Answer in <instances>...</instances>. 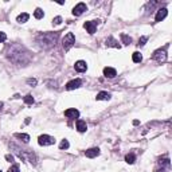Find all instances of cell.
<instances>
[{"instance_id": "cell-1", "label": "cell", "mask_w": 172, "mask_h": 172, "mask_svg": "<svg viewBox=\"0 0 172 172\" xmlns=\"http://www.w3.org/2000/svg\"><path fill=\"white\" fill-rule=\"evenodd\" d=\"M7 57H8V59L15 63V65H26V63H28L30 59H31L30 53L27 51L26 47L22 45L9 46V49L7 50Z\"/></svg>"}, {"instance_id": "cell-2", "label": "cell", "mask_w": 172, "mask_h": 172, "mask_svg": "<svg viewBox=\"0 0 172 172\" xmlns=\"http://www.w3.org/2000/svg\"><path fill=\"white\" fill-rule=\"evenodd\" d=\"M57 39H58V32H43L38 35L36 43L42 49H50V47H53L55 45Z\"/></svg>"}, {"instance_id": "cell-3", "label": "cell", "mask_w": 172, "mask_h": 172, "mask_svg": "<svg viewBox=\"0 0 172 172\" xmlns=\"http://www.w3.org/2000/svg\"><path fill=\"white\" fill-rule=\"evenodd\" d=\"M74 43H75V38H74V34H73V32L66 34L65 38H63V42H62L63 49H65V50H69L70 47H73V46H74Z\"/></svg>"}, {"instance_id": "cell-4", "label": "cell", "mask_w": 172, "mask_h": 172, "mask_svg": "<svg viewBox=\"0 0 172 172\" xmlns=\"http://www.w3.org/2000/svg\"><path fill=\"white\" fill-rule=\"evenodd\" d=\"M38 143H39V145H42V147L53 145V144L55 143V139L51 136H49V134H43V136H40L38 139Z\"/></svg>"}, {"instance_id": "cell-5", "label": "cell", "mask_w": 172, "mask_h": 172, "mask_svg": "<svg viewBox=\"0 0 172 172\" xmlns=\"http://www.w3.org/2000/svg\"><path fill=\"white\" fill-rule=\"evenodd\" d=\"M152 58L155 59V60H157V62H164V60L167 59V53H166V50H161V49H159V50H156V51L153 53V57Z\"/></svg>"}, {"instance_id": "cell-6", "label": "cell", "mask_w": 172, "mask_h": 172, "mask_svg": "<svg viewBox=\"0 0 172 172\" xmlns=\"http://www.w3.org/2000/svg\"><path fill=\"white\" fill-rule=\"evenodd\" d=\"M97 24H98V20H90V22H86L83 27L89 34H94L97 30Z\"/></svg>"}, {"instance_id": "cell-7", "label": "cell", "mask_w": 172, "mask_h": 172, "mask_svg": "<svg viewBox=\"0 0 172 172\" xmlns=\"http://www.w3.org/2000/svg\"><path fill=\"white\" fill-rule=\"evenodd\" d=\"M86 4L85 3H79V4H77L75 7H74V9H73V13L75 16H79V15H82L83 12L86 11Z\"/></svg>"}, {"instance_id": "cell-8", "label": "cell", "mask_w": 172, "mask_h": 172, "mask_svg": "<svg viewBox=\"0 0 172 172\" xmlns=\"http://www.w3.org/2000/svg\"><path fill=\"white\" fill-rule=\"evenodd\" d=\"M81 85H82V81L81 79H73L66 85V89L67 90H74V89H78Z\"/></svg>"}, {"instance_id": "cell-9", "label": "cell", "mask_w": 172, "mask_h": 172, "mask_svg": "<svg viewBox=\"0 0 172 172\" xmlns=\"http://www.w3.org/2000/svg\"><path fill=\"white\" fill-rule=\"evenodd\" d=\"M65 116L67 119H78L79 112L77 109H67V110H65Z\"/></svg>"}, {"instance_id": "cell-10", "label": "cell", "mask_w": 172, "mask_h": 172, "mask_svg": "<svg viewBox=\"0 0 172 172\" xmlns=\"http://www.w3.org/2000/svg\"><path fill=\"white\" fill-rule=\"evenodd\" d=\"M104 75H105L106 78H114V77L117 75V71L113 67H105V69H104Z\"/></svg>"}, {"instance_id": "cell-11", "label": "cell", "mask_w": 172, "mask_h": 172, "mask_svg": "<svg viewBox=\"0 0 172 172\" xmlns=\"http://www.w3.org/2000/svg\"><path fill=\"white\" fill-rule=\"evenodd\" d=\"M86 157H89V159H93V157H97L100 155V149L98 148H90V149H87L86 152Z\"/></svg>"}, {"instance_id": "cell-12", "label": "cell", "mask_w": 172, "mask_h": 172, "mask_svg": "<svg viewBox=\"0 0 172 172\" xmlns=\"http://www.w3.org/2000/svg\"><path fill=\"white\" fill-rule=\"evenodd\" d=\"M75 70L77 71H79V73H83V71H86V69H87V65H86V62L85 60H78V62H75Z\"/></svg>"}, {"instance_id": "cell-13", "label": "cell", "mask_w": 172, "mask_h": 172, "mask_svg": "<svg viewBox=\"0 0 172 172\" xmlns=\"http://www.w3.org/2000/svg\"><path fill=\"white\" fill-rule=\"evenodd\" d=\"M167 13H168L167 8H160L159 11H157V13H156V22H161V20L167 16Z\"/></svg>"}, {"instance_id": "cell-14", "label": "cell", "mask_w": 172, "mask_h": 172, "mask_svg": "<svg viewBox=\"0 0 172 172\" xmlns=\"http://www.w3.org/2000/svg\"><path fill=\"white\" fill-rule=\"evenodd\" d=\"M105 45L108 46V47H116V49H120V45H119V42H117L114 38H108L106 40H105Z\"/></svg>"}, {"instance_id": "cell-15", "label": "cell", "mask_w": 172, "mask_h": 172, "mask_svg": "<svg viewBox=\"0 0 172 172\" xmlns=\"http://www.w3.org/2000/svg\"><path fill=\"white\" fill-rule=\"evenodd\" d=\"M96 98H97V101H108V100H110V94L108 92H100L97 94Z\"/></svg>"}, {"instance_id": "cell-16", "label": "cell", "mask_w": 172, "mask_h": 172, "mask_svg": "<svg viewBox=\"0 0 172 172\" xmlns=\"http://www.w3.org/2000/svg\"><path fill=\"white\" fill-rule=\"evenodd\" d=\"M77 129H78V132H86L87 125H86L85 121H82V120L77 121Z\"/></svg>"}, {"instance_id": "cell-17", "label": "cell", "mask_w": 172, "mask_h": 172, "mask_svg": "<svg viewBox=\"0 0 172 172\" xmlns=\"http://www.w3.org/2000/svg\"><path fill=\"white\" fill-rule=\"evenodd\" d=\"M30 19V15L27 12H23V13H20V15L16 18V20H18V23H26L27 20Z\"/></svg>"}, {"instance_id": "cell-18", "label": "cell", "mask_w": 172, "mask_h": 172, "mask_svg": "<svg viewBox=\"0 0 172 172\" xmlns=\"http://www.w3.org/2000/svg\"><path fill=\"white\" fill-rule=\"evenodd\" d=\"M121 40H123L124 45H130V43H132V38H130L129 35H126V34H123V35H121Z\"/></svg>"}, {"instance_id": "cell-19", "label": "cell", "mask_w": 172, "mask_h": 172, "mask_svg": "<svg viewBox=\"0 0 172 172\" xmlns=\"http://www.w3.org/2000/svg\"><path fill=\"white\" fill-rule=\"evenodd\" d=\"M132 59H133V62L134 63H140L141 60H143V57H141V54L140 53H133V55H132Z\"/></svg>"}, {"instance_id": "cell-20", "label": "cell", "mask_w": 172, "mask_h": 172, "mask_svg": "<svg viewBox=\"0 0 172 172\" xmlns=\"http://www.w3.org/2000/svg\"><path fill=\"white\" fill-rule=\"evenodd\" d=\"M134 160H136V156H134V153H128L125 156V161L128 164H133Z\"/></svg>"}, {"instance_id": "cell-21", "label": "cell", "mask_w": 172, "mask_h": 172, "mask_svg": "<svg viewBox=\"0 0 172 172\" xmlns=\"http://www.w3.org/2000/svg\"><path fill=\"white\" fill-rule=\"evenodd\" d=\"M34 16H35L36 19H42L43 16H45V12H43L40 8H36L35 11H34Z\"/></svg>"}, {"instance_id": "cell-22", "label": "cell", "mask_w": 172, "mask_h": 172, "mask_svg": "<svg viewBox=\"0 0 172 172\" xmlns=\"http://www.w3.org/2000/svg\"><path fill=\"white\" fill-rule=\"evenodd\" d=\"M16 137H18V139H22L23 141H24V143H28L30 141V136L28 134H24V133H18V134H15Z\"/></svg>"}, {"instance_id": "cell-23", "label": "cell", "mask_w": 172, "mask_h": 172, "mask_svg": "<svg viewBox=\"0 0 172 172\" xmlns=\"http://www.w3.org/2000/svg\"><path fill=\"white\" fill-rule=\"evenodd\" d=\"M23 100H24V102L28 104V105H32V104H34V98H32V96H30V94H27Z\"/></svg>"}, {"instance_id": "cell-24", "label": "cell", "mask_w": 172, "mask_h": 172, "mask_svg": "<svg viewBox=\"0 0 172 172\" xmlns=\"http://www.w3.org/2000/svg\"><path fill=\"white\" fill-rule=\"evenodd\" d=\"M69 147H70V144H69V141H67V140H62V143L59 144L60 149H67Z\"/></svg>"}, {"instance_id": "cell-25", "label": "cell", "mask_w": 172, "mask_h": 172, "mask_svg": "<svg viewBox=\"0 0 172 172\" xmlns=\"http://www.w3.org/2000/svg\"><path fill=\"white\" fill-rule=\"evenodd\" d=\"M147 40H148V36H141L140 40H139V45H140V46H144Z\"/></svg>"}, {"instance_id": "cell-26", "label": "cell", "mask_w": 172, "mask_h": 172, "mask_svg": "<svg viewBox=\"0 0 172 172\" xmlns=\"http://www.w3.org/2000/svg\"><path fill=\"white\" fill-rule=\"evenodd\" d=\"M8 172H19V166L18 164H15V166H12L11 168H9Z\"/></svg>"}, {"instance_id": "cell-27", "label": "cell", "mask_w": 172, "mask_h": 172, "mask_svg": "<svg viewBox=\"0 0 172 172\" xmlns=\"http://www.w3.org/2000/svg\"><path fill=\"white\" fill-rule=\"evenodd\" d=\"M53 22H54V24H57V26H58V24H60V23H62V18H60V16H57V18L54 19Z\"/></svg>"}, {"instance_id": "cell-28", "label": "cell", "mask_w": 172, "mask_h": 172, "mask_svg": "<svg viewBox=\"0 0 172 172\" xmlns=\"http://www.w3.org/2000/svg\"><path fill=\"white\" fill-rule=\"evenodd\" d=\"M7 40V35L4 32H0V43H3V42H5Z\"/></svg>"}, {"instance_id": "cell-29", "label": "cell", "mask_w": 172, "mask_h": 172, "mask_svg": "<svg viewBox=\"0 0 172 172\" xmlns=\"http://www.w3.org/2000/svg\"><path fill=\"white\" fill-rule=\"evenodd\" d=\"M27 83H28V85H32V86H35V85H36V79H32V78H30V79H27Z\"/></svg>"}, {"instance_id": "cell-30", "label": "cell", "mask_w": 172, "mask_h": 172, "mask_svg": "<svg viewBox=\"0 0 172 172\" xmlns=\"http://www.w3.org/2000/svg\"><path fill=\"white\" fill-rule=\"evenodd\" d=\"M5 159L8 160V161H12V160H13V157L11 156V155H7V156H5Z\"/></svg>"}, {"instance_id": "cell-31", "label": "cell", "mask_w": 172, "mask_h": 172, "mask_svg": "<svg viewBox=\"0 0 172 172\" xmlns=\"http://www.w3.org/2000/svg\"><path fill=\"white\" fill-rule=\"evenodd\" d=\"M133 125H139V120H134L133 121Z\"/></svg>"}, {"instance_id": "cell-32", "label": "cell", "mask_w": 172, "mask_h": 172, "mask_svg": "<svg viewBox=\"0 0 172 172\" xmlns=\"http://www.w3.org/2000/svg\"><path fill=\"white\" fill-rule=\"evenodd\" d=\"M2 108H3V104H0V110H2Z\"/></svg>"}]
</instances>
